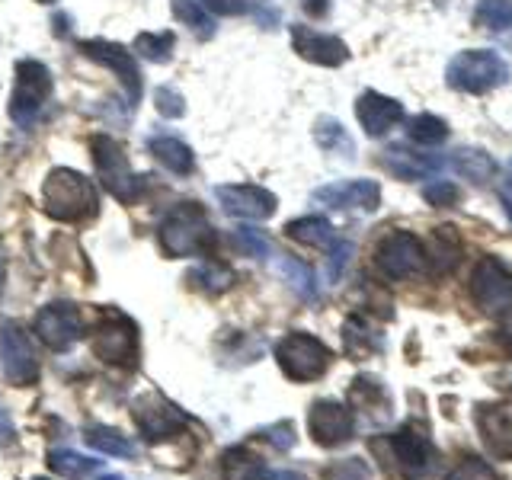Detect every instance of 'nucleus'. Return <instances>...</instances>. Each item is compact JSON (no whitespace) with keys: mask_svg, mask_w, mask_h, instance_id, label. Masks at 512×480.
<instances>
[{"mask_svg":"<svg viewBox=\"0 0 512 480\" xmlns=\"http://www.w3.org/2000/svg\"><path fill=\"white\" fill-rule=\"evenodd\" d=\"M100 208V192H96L93 180H87L84 173L55 167L45 176L42 183V212L55 221H87Z\"/></svg>","mask_w":512,"mask_h":480,"instance_id":"obj_1","label":"nucleus"},{"mask_svg":"<svg viewBox=\"0 0 512 480\" xmlns=\"http://www.w3.org/2000/svg\"><path fill=\"white\" fill-rule=\"evenodd\" d=\"M157 240H160V250L167 256L183 260V256H202L208 247H212L215 231H212V224H208V215L199 202H183L160 221Z\"/></svg>","mask_w":512,"mask_h":480,"instance_id":"obj_2","label":"nucleus"},{"mask_svg":"<svg viewBox=\"0 0 512 480\" xmlns=\"http://www.w3.org/2000/svg\"><path fill=\"white\" fill-rule=\"evenodd\" d=\"M90 157H93V170L96 180L103 183V189L112 199H119L125 205L138 202V196L144 192V180L132 170L125 157V148L109 135H93L90 141Z\"/></svg>","mask_w":512,"mask_h":480,"instance_id":"obj_3","label":"nucleus"},{"mask_svg":"<svg viewBox=\"0 0 512 480\" xmlns=\"http://www.w3.org/2000/svg\"><path fill=\"white\" fill-rule=\"evenodd\" d=\"M90 352L106 365L116 368H138L141 359V340H138V327L132 317H125L119 311H106L100 320L93 324L90 333Z\"/></svg>","mask_w":512,"mask_h":480,"instance_id":"obj_4","label":"nucleus"},{"mask_svg":"<svg viewBox=\"0 0 512 480\" xmlns=\"http://www.w3.org/2000/svg\"><path fill=\"white\" fill-rule=\"evenodd\" d=\"M509 80L506 61L490 48H468L458 52L445 68V84L461 93H487Z\"/></svg>","mask_w":512,"mask_h":480,"instance_id":"obj_5","label":"nucleus"},{"mask_svg":"<svg viewBox=\"0 0 512 480\" xmlns=\"http://www.w3.org/2000/svg\"><path fill=\"white\" fill-rule=\"evenodd\" d=\"M276 362L292 381H317L333 362V352L324 340H317L311 333H285L276 343Z\"/></svg>","mask_w":512,"mask_h":480,"instance_id":"obj_6","label":"nucleus"},{"mask_svg":"<svg viewBox=\"0 0 512 480\" xmlns=\"http://www.w3.org/2000/svg\"><path fill=\"white\" fill-rule=\"evenodd\" d=\"M52 96V74L42 61H20L16 64V77H13V96H10V119L29 128L36 125V119L42 116V106Z\"/></svg>","mask_w":512,"mask_h":480,"instance_id":"obj_7","label":"nucleus"},{"mask_svg":"<svg viewBox=\"0 0 512 480\" xmlns=\"http://www.w3.org/2000/svg\"><path fill=\"white\" fill-rule=\"evenodd\" d=\"M132 420L148 442H167L189 426V413L176 407L164 394L148 391L132 400Z\"/></svg>","mask_w":512,"mask_h":480,"instance_id":"obj_8","label":"nucleus"},{"mask_svg":"<svg viewBox=\"0 0 512 480\" xmlns=\"http://www.w3.org/2000/svg\"><path fill=\"white\" fill-rule=\"evenodd\" d=\"M0 372L16 388H29L42 375L39 352L16 320H4L0 324Z\"/></svg>","mask_w":512,"mask_h":480,"instance_id":"obj_9","label":"nucleus"},{"mask_svg":"<svg viewBox=\"0 0 512 480\" xmlns=\"http://www.w3.org/2000/svg\"><path fill=\"white\" fill-rule=\"evenodd\" d=\"M375 266L381 276H388L391 282H404L410 276H420L426 269L423 240L410 231H391L375 247Z\"/></svg>","mask_w":512,"mask_h":480,"instance_id":"obj_10","label":"nucleus"},{"mask_svg":"<svg viewBox=\"0 0 512 480\" xmlns=\"http://www.w3.org/2000/svg\"><path fill=\"white\" fill-rule=\"evenodd\" d=\"M384 445H388V452L394 458V464L400 468V474L410 477V480H423L429 477L432 471H436V445L429 442L426 432L413 429V426H400L397 432H391L388 439H384Z\"/></svg>","mask_w":512,"mask_h":480,"instance_id":"obj_11","label":"nucleus"},{"mask_svg":"<svg viewBox=\"0 0 512 480\" xmlns=\"http://www.w3.org/2000/svg\"><path fill=\"white\" fill-rule=\"evenodd\" d=\"M471 295L480 311L500 314L512 308V269L500 256H484L471 272Z\"/></svg>","mask_w":512,"mask_h":480,"instance_id":"obj_12","label":"nucleus"},{"mask_svg":"<svg viewBox=\"0 0 512 480\" xmlns=\"http://www.w3.org/2000/svg\"><path fill=\"white\" fill-rule=\"evenodd\" d=\"M77 48L84 52V58L103 64L112 74L122 80V87L128 93V103H138L141 100V71H138V58L135 52H128L125 45L119 42H106V39H87V42H77Z\"/></svg>","mask_w":512,"mask_h":480,"instance_id":"obj_13","label":"nucleus"},{"mask_svg":"<svg viewBox=\"0 0 512 480\" xmlns=\"http://www.w3.org/2000/svg\"><path fill=\"white\" fill-rule=\"evenodd\" d=\"M215 199L231 218H244V221H266L276 215V205H279V199L272 196L269 189L256 186V183L215 186Z\"/></svg>","mask_w":512,"mask_h":480,"instance_id":"obj_14","label":"nucleus"},{"mask_svg":"<svg viewBox=\"0 0 512 480\" xmlns=\"http://www.w3.org/2000/svg\"><path fill=\"white\" fill-rule=\"evenodd\" d=\"M308 432L320 448H340L356 432V416L336 400H314L308 410Z\"/></svg>","mask_w":512,"mask_h":480,"instance_id":"obj_15","label":"nucleus"},{"mask_svg":"<svg viewBox=\"0 0 512 480\" xmlns=\"http://www.w3.org/2000/svg\"><path fill=\"white\" fill-rule=\"evenodd\" d=\"M80 333H84V324H80V314L74 304H64V301H55V304H45V308L36 314V336L55 352H64L71 349Z\"/></svg>","mask_w":512,"mask_h":480,"instance_id":"obj_16","label":"nucleus"},{"mask_svg":"<svg viewBox=\"0 0 512 480\" xmlns=\"http://www.w3.org/2000/svg\"><path fill=\"white\" fill-rule=\"evenodd\" d=\"M314 202L333 212H375L381 205V186L375 180H343L314 189Z\"/></svg>","mask_w":512,"mask_h":480,"instance_id":"obj_17","label":"nucleus"},{"mask_svg":"<svg viewBox=\"0 0 512 480\" xmlns=\"http://www.w3.org/2000/svg\"><path fill=\"white\" fill-rule=\"evenodd\" d=\"M474 420L487 452L493 458L512 461V404H480Z\"/></svg>","mask_w":512,"mask_h":480,"instance_id":"obj_18","label":"nucleus"},{"mask_svg":"<svg viewBox=\"0 0 512 480\" xmlns=\"http://www.w3.org/2000/svg\"><path fill=\"white\" fill-rule=\"evenodd\" d=\"M381 167L397 176V180H429V176H436L445 167V160L442 154L416 151L410 144H391L381 154Z\"/></svg>","mask_w":512,"mask_h":480,"instance_id":"obj_19","label":"nucleus"},{"mask_svg":"<svg viewBox=\"0 0 512 480\" xmlns=\"http://www.w3.org/2000/svg\"><path fill=\"white\" fill-rule=\"evenodd\" d=\"M292 45L304 61L320 64V68H340L349 58V48L343 39L324 36V32H317L311 26H292Z\"/></svg>","mask_w":512,"mask_h":480,"instance_id":"obj_20","label":"nucleus"},{"mask_svg":"<svg viewBox=\"0 0 512 480\" xmlns=\"http://www.w3.org/2000/svg\"><path fill=\"white\" fill-rule=\"evenodd\" d=\"M356 119L368 138H384L400 119H404V106L391 100V96L368 90L356 100Z\"/></svg>","mask_w":512,"mask_h":480,"instance_id":"obj_21","label":"nucleus"},{"mask_svg":"<svg viewBox=\"0 0 512 480\" xmlns=\"http://www.w3.org/2000/svg\"><path fill=\"white\" fill-rule=\"evenodd\" d=\"M212 16H253L263 29H272L279 23V10L272 0H199Z\"/></svg>","mask_w":512,"mask_h":480,"instance_id":"obj_22","label":"nucleus"},{"mask_svg":"<svg viewBox=\"0 0 512 480\" xmlns=\"http://www.w3.org/2000/svg\"><path fill=\"white\" fill-rule=\"evenodd\" d=\"M148 151L154 154V160L160 167H167L176 176H189L196 170V154H192L189 144H183L180 138H170V135H157L148 141Z\"/></svg>","mask_w":512,"mask_h":480,"instance_id":"obj_23","label":"nucleus"},{"mask_svg":"<svg viewBox=\"0 0 512 480\" xmlns=\"http://www.w3.org/2000/svg\"><path fill=\"white\" fill-rule=\"evenodd\" d=\"M266 471L269 468L260 461V455H253L247 445L224 448V455H221V474H224V480H263Z\"/></svg>","mask_w":512,"mask_h":480,"instance_id":"obj_24","label":"nucleus"},{"mask_svg":"<svg viewBox=\"0 0 512 480\" xmlns=\"http://www.w3.org/2000/svg\"><path fill=\"white\" fill-rule=\"evenodd\" d=\"M285 234L292 237V240H298V244H304V247H327V250H330V244L336 240L330 221L327 218H317V215L288 221L285 224Z\"/></svg>","mask_w":512,"mask_h":480,"instance_id":"obj_25","label":"nucleus"},{"mask_svg":"<svg viewBox=\"0 0 512 480\" xmlns=\"http://www.w3.org/2000/svg\"><path fill=\"white\" fill-rule=\"evenodd\" d=\"M87 445L96 448V452H103V455H112V458H135V442L122 436V432L116 426H90L87 429Z\"/></svg>","mask_w":512,"mask_h":480,"instance_id":"obj_26","label":"nucleus"},{"mask_svg":"<svg viewBox=\"0 0 512 480\" xmlns=\"http://www.w3.org/2000/svg\"><path fill=\"white\" fill-rule=\"evenodd\" d=\"M455 170L471 183H487L496 173V160L480 148H458L455 151Z\"/></svg>","mask_w":512,"mask_h":480,"instance_id":"obj_27","label":"nucleus"},{"mask_svg":"<svg viewBox=\"0 0 512 480\" xmlns=\"http://www.w3.org/2000/svg\"><path fill=\"white\" fill-rule=\"evenodd\" d=\"M48 468L68 480H80V477H90L93 471H100V461L77 455L71 448H52V452H48Z\"/></svg>","mask_w":512,"mask_h":480,"instance_id":"obj_28","label":"nucleus"},{"mask_svg":"<svg viewBox=\"0 0 512 480\" xmlns=\"http://www.w3.org/2000/svg\"><path fill=\"white\" fill-rule=\"evenodd\" d=\"M276 269H279V276L295 288V292L301 295V298H317V282H314V272H311V266L308 263H301V260H295V256H279L276 260Z\"/></svg>","mask_w":512,"mask_h":480,"instance_id":"obj_29","label":"nucleus"},{"mask_svg":"<svg viewBox=\"0 0 512 480\" xmlns=\"http://www.w3.org/2000/svg\"><path fill=\"white\" fill-rule=\"evenodd\" d=\"M173 4V13H176V20L186 23L192 32H196L199 39H212L215 36V20H212V13H208L199 0H170Z\"/></svg>","mask_w":512,"mask_h":480,"instance_id":"obj_30","label":"nucleus"},{"mask_svg":"<svg viewBox=\"0 0 512 480\" xmlns=\"http://www.w3.org/2000/svg\"><path fill=\"white\" fill-rule=\"evenodd\" d=\"M314 141H317L324 151H330V154L352 157V138H349V132H346V128H343L340 122H336V119H330V116H324V119H317V122H314Z\"/></svg>","mask_w":512,"mask_h":480,"instance_id":"obj_31","label":"nucleus"},{"mask_svg":"<svg viewBox=\"0 0 512 480\" xmlns=\"http://www.w3.org/2000/svg\"><path fill=\"white\" fill-rule=\"evenodd\" d=\"M189 282H192V288H199V292L218 295V292H228V288L234 285V272L221 263H205V266L189 272Z\"/></svg>","mask_w":512,"mask_h":480,"instance_id":"obj_32","label":"nucleus"},{"mask_svg":"<svg viewBox=\"0 0 512 480\" xmlns=\"http://www.w3.org/2000/svg\"><path fill=\"white\" fill-rule=\"evenodd\" d=\"M173 45H176V36L173 32H141L135 39V52L144 58V61H154V64H164L173 58Z\"/></svg>","mask_w":512,"mask_h":480,"instance_id":"obj_33","label":"nucleus"},{"mask_svg":"<svg viewBox=\"0 0 512 480\" xmlns=\"http://www.w3.org/2000/svg\"><path fill=\"white\" fill-rule=\"evenodd\" d=\"M343 340H346V349L352 352V356H368V352H378L381 349V336H375V330L368 327L365 320H359V317L346 320Z\"/></svg>","mask_w":512,"mask_h":480,"instance_id":"obj_34","label":"nucleus"},{"mask_svg":"<svg viewBox=\"0 0 512 480\" xmlns=\"http://www.w3.org/2000/svg\"><path fill=\"white\" fill-rule=\"evenodd\" d=\"M407 135L416 144H426V148H432V144H442L448 138V122L439 119V116H429V112H423V116H413L407 122Z\"/></svg>","mask_w":512,"mask_h":480,"instance_id":"obj_35","label":"nucleus"},{"mask_svg":"<svg viewBox=\"0 0 512 480\" xmlns=\"http://www.w3.org/2000/svg\"><path fill=\"white\" fill-rule=\"evenodd\" d=\"M474 20L487 29H509L512 26V0H480Z\"/></svg>","mask_w":512,"mask_h":480,"instance_id":"obj_36","label":"nucleus"},{"mask_svg":"<svg viewBox=\"0 0 512 480\" xmlns=\"http://www.w3.org/2000/svg\"><path fill=\"white\" fill-rule=\"evenodd\" d=\"M352 404L359 410H375V407H388V394L375 381V378H356L352 381Z\"/></svg>","mask_w":512,"mask_h":480,"instance_id":"obj_37","label":"nucleus"},{"mask_svg":"<svg viewBox=\"0 0 512 480\" xmlns=\"http://www.w3.org/2000/svg\"><path fill=\"white\" fill-rule=\"evenodd\" d=\"M324 480H372V471L362 458H340L320 471Z\"/></svg>","mask_w":512,"mask_h":480,"instance_id":"obj_38","label":"nucleus"},{"mask_svg":"<svg viewBox=\"0 0 512 480\" xmlns=\"http://www.w3.org/2000/svg\"><path fill=\"white\" fill-rule=\"evenodd\" d=\"M445 480H500L496 471L484 458H474V455H464L452 471L445 474Z\"/></svg>","mask_w":512,"mask_h":480,"instance_id":"obj_39","label":"nucleus"},{"mask_svg":"<svg viewBox=\"0 0 512 480\" xmlns=\"http://www.w3.org/2000/svg\"><path fill=\"white\" fill-rule=\"evenodd\" d=\"M432 250H436V269L439 272H445V269H452V263L458 260V253H461V244L455 240V234H452V228H439L436 231V237H432Z\"/></svg>","mask_w":512,"mask_h":480,"instance_id":"obj_40","label":"nucleus"},{"mask_svg":"<svg viewBox=\"0 0 512 480\" xmlns=\"http://www.w3.org/2000/svg\"><path fill=\"white\" fill-rule=\"evenodd\" d=\"M154 106L164 119H183L186 116V100L176 87H157L154 90Z\"/></svg>","mask_w":512,"mask_h":480,"instance_id":"obj_41","label":"nucleus"},{"mask_svg":"<svg viewBox=\"0 0 512 480\" xmlns=\"http://www.w3.org/2000/svg\"><path fill=\"white\" fill-rule=\"evenodd\" d=\"M260 439H266L272 448H279V452H288V448L298 442L292 420H282V423H272L269 429H260Z\"/></svg>","mask_w":512,"mask_h":480,"instance_id":"obj_42","label":"nucleus"},{"mask_svg":"<svg viewBox=\"0 0 512 480\" xmlns=\"http://www.w3.org/2000/svg\"><path fill=\"white\" fill-rule=\"evenodd\" d=\"M423 199L429 205H436V208H448V205H455L458 202V186L455 183H448V180H436V183H429L423 189Z\"/></svg>","mask_w":512,"mask_h":480,"instance_id":"obj_43","label":"nucleus"},{"mask_svg":"<svg viewBox=\"0 0 512 480\" xmlns=\"http://www.w3.org/2000/svg\"><path fill=\"white\" fill-rule=\"evenodd\" d=\"M237 244L250 256H269V240L253 228H237Z\"/></svg>","mask_w":512,"mask_h":480,"instance_id":"obj_44","label":"nucleus"},{"mask_svg":"<svg viewBox=\"0 0 512 480\" xmlns=\"http://www.w3.org/2000/svg\"><path fill=\"white\" fill-rule=\"evenodd\" d=\"M349 256H352V244H349V240H333V244H330V279L333 282L343 276Z\"/></svg>","mask_w":512,"mask_h":480,"instance_id":"obj_45","label":"nucleus"},{"mask_svg":"<svg viewBox=\"0 0 512 480\" xmlns=\"http://www.w3.org/2000/svg\"><path fill=\"white\" fill-rule=\"evenodd\" d=\"M16 439V429H13V423H10V413L0 407V442L4 445H10Z\"/></svg>","mask_w":512,"mask_h":480,"instance_id":"obj_46","label":"nucleus"},{"mask_svg":"<svg viewBox=\"0 0 512 480\" xmlns=\"http://www.w3.org/2000/svg\"><path fill=\"white\" fill-rule=\"evenodd\" d=\"M301 7L308 10L311 16H324L330 10V0H301Z\"/></svg>","mask_w":512,"mask_h":480,"instance_id":"obj_47","label":"nucleus"},{"mask_svg":"<svg viewBox=\"0 0 512 480\" xmlns=\"http://www.w3.org/2000/svg\"><path fill=\"white\" fill-rule=\"evenodd\" d=\"M263 480H308V477L298 474V471H266Z\"/></svg>","mask_w":512,"mask_h":480,"instance_id":"obj_48","label":"nucleus"},{"mask_svg":"<svg viewBox=\"0 0 512 480\" xmlns=\"http://www.w3.org/2000/svg\"><path fill=\"white\" fill-rule=\"evenodd\" d=\"M503 196L509 202V215H512V160H509V167H506V189H503Z\"/></svg>","mask_w":512,"mask_h":480,"instance_id":"obj_49","label":"nucleus"},{"mask_svg":"<svg viewBox=\"0 0 512 480\" xmlns=\"http://www.w3.org/2000/svg\"><path fill=\"white\" fill-rule=\"evenodd\" d=\"M500 340H503V343H506V346L512 349V317H509L506 324L500 327Z\"/></svg>","mask_w":512,"mask_h":480,"instance_id":"obj_50","label":"nucleus"},{"mask_svg":"<svg viewBox=\"0 0 512 480\" xmlns=\"http://www.w3.org/2000/svg\"><path fill=\"white\" fill-rule=\"evenodd\" d=\"M103 480H122V477H112V474H109V477H103Z\"/></svg>","mask_w":512,"mask_h":480,"instance_id":"obj_51","label":"nucleus"},{"mask_svg":"<svg viewBox=\"0 0 512 480\" xmlns=\"http://www.w3.org/2000/svg\"><path fill=\"white\" fill-rule=\"evenodd\" d=\"M39 4H55V0H39Z\"/></svg>","mask_w":512,"mask_h":480,"instance_id":"obj_52","label":"nucleus"},{"mask_svg":"<svg viewBox=\"0 0 512 480\" xmlns=\"http://www.w3.org/2000/svg\"><path fill=\"white\" fill-rule=\"evenodd\" d=\"M36 480H45V477H36Z\"/></svg>","mask_w":512,"mask_h":480,"instance_id":"obj_53","label":"nucleus"}]
</instances>
